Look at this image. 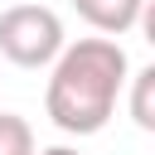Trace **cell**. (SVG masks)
I'll list each match as a JSON object with an SVG mask.
<instances>
[{
  "label": "cell",
  "instance_id": "obj_6",
  "mask_svg": "<svg viewBox=\"0 0 155 155\" xmlns=\"http://www.w3.org/2000/svg\"><path fill=\"white\" fill-rule=\"evenodd\" d=\"M34 155H82V150H73V145H48V150H34Z\"/></svg>",
  "mask_w": 155,
  "mask_h": 155
},
{
  "label": "cell",
  "instance_id": "obj_5",
  "mask_svg": "<svg viewBox=\"0 0 155 155\" xmlns=\"http://www.w3.org/2000/svg\"><path fill=\"white\" fill-rule=\"evenodd\" d=\"M0 155H34V126L15 111H0Z\"/></svg>",
  "mask_w": 155,
  "mask_h": 155
},
{
  "label": "cell",
  "instance_id": "obj_4",
  "mask_svg": "<svg viewBox=\"0 0 155 155\" xmlns=\"http://www.w3.org/2000/svg\"><path fill=\"white\" fill-rule=\"evenodd\" d=\"M126 82H131V116H136V126L155 131V68H140Z\"/></svg>",
  "mask_w": 155,
  "mask_h": 155
},
{
  "label": "cell",
  "instance_id": "obj_1",
  "mask_svg": "<svg viewBox=\"0 0 155 155\" xmlns=\"http://www.w3.org/2000/svg\"><path fill=\"white\" fill-rule=\"evenodd\" d=\"M131 58L116 39H78L48 63L44 111L63 136H97L126 92Z\"/></svg>",
  "mask_w": 155,
  "mask_h": 155
},
{
  "label": "cell",
  "instance_id": "obj_2",
  "mask_svg": "<svg viewBox=\"0 0 155 155\" xmlns=\"http://www.w3.org/2000/svg\"><path fill=\"white\" fill-rule=\"evenodd\" d=\"M63 19L48 5H5L0 10V53L15 68H48L63 53Z\"/></svg>",
  "mask_w": 155,
  "mask_h": 155
},
{
  "label": "cell",
  "instance_id": "obj_3",
  "mask_svg": "<svg viewBox=\"0 0 155 155\" xmlns=\"http://www.w3.org/2000/svg\"><path fill=\"white\" fill-rule=\"evenodd\" d=\"M73 10L102 34V39H121L145 19V0H73Z\"/></svg>",
  "mask_w": 155,
  "mask_h": 155
}]
</instances>
